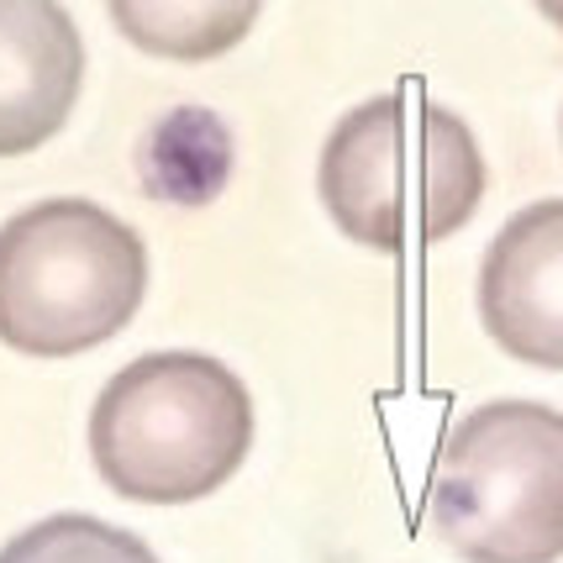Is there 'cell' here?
<instances>
[{"label":"cell","instance_id":"obj_8","mask_svg":"<svg viewBox=\"0 0 563 563\" xmlns=\"http://www.w3.org/2000/svg\"><path fill=\"white\" fill-rule=\"evenodd\" d=\"M264 16L258 0H111V22L132 48L200 64L243 43Z\"/></svg>","mask_w":563,"mask_h":563},{"label":"cell","instance_id":"obj_10","mask_svg":"<svg viewBox=\"0 0 563 563\" xmlns=\"http://www.w3.org/2000/svg\"><path fill=\"white\" fill-rule=\"evenodd\" d=\"M0 563H158V553L126 527L64 511L16 532L0 548Z\"/></svg>","mask_w":563,"mask_h":563},{"label":"cell","instance_id":"obj_3","mask_svg":"<svg viewBox=\"0 0 563 563\" xmlns=\"http://www.w3.org/2000/svg\"><path fill=\"white\" fill-rule=\"evenodd\" d=\"M427 516L464 563H559L563 417L542 400H490L453 421Z\"/></svg>","mask_w":563,"mask_h":563},{"label":"cell","instance_id":"obj_6","mask_svg":"<svg viewBox=\"0 0 563 563\" xmlns=\"http://www.w3.org/2000/svg\"><path fill=\"white\" fill-rule=\"evenodd\" d=\"M85 85V43L64 5L0 0V158L58 137Z\"/></svg>","mask_w":563,"mask_h":563},{"label":"cell","instance_id":"obj_5","mask_svg":"<svg viewBox=\"0 0 563 563\" xmlns=\"http://www.w3.org/2000/svg\"><path fill=\"white\" fill-rule=\"evenodd\" d=\"M479 321L500 353L563 368V200H538L495 232L479 269Z\"/></svg>","mask_w":563,"mask_h":563},{"label":"cell","instance_id":"obj_2","mask_svg":"<svg viewBox=\"0 0 563 563\" xmlns=\"http://www.w3.org/2000/svg\"><path fill=\"white\" fill-rule=\"evenodd\" d=\"M147 243L96 200H37L0 221V343L26 358H74L143 311Z\"/></svg>","mask_w":563,"mask_h":563},{"label":"cell","instance_id":"obj_9","mask_svg":"<svg viewBox=\"0 0 563 563\" xmlns=\"http://www.w3.org/2000/svg\"><path fill=\"white\" fill-rule=\"evenodd\" d=\"M421 243H442L464 227L479 200H485V153L474 143L464 117H453L448 106L421 111Z\"/></svg>","mask_w":563,"mask_h":563},{"label":"cell","instance_id":"obj_7","mask_svg":"<svg viewBox=\"0 0 563 563\" xmlns=\"http://www.w3.org/2000/svg\"><path fill=\"white\" fill-rule=\"evenodd\" d=\"M137 185L158 206H211L232 185V126L206 106L164 111L137 143Z\"/></svg>","mask_w":563,"mask_h":563},{"label":"cell","instance_id":"obj_1","mask_svg":"<svg viewBox=\"0 0 563 563\" xmlns=\"http://www.w3.org/2000/svg\"><path fill=\"white\" fill-rule=\"evenodd\" d=\"M253 448V395L211 353H143L90 406L96 474L137 506L217 495Z\"/></svg>","mask_w":563,"mask_h":563},{"label":"cell","instance_id":"obj_4","mask_svg":"<svg viewBox=\"0 0 563 563\" xmlns=\"http://www.w3.org/2000/svg\"><path fill=\"white\" fill-rule=\"evenodd\" d=\"M406 90L353 106L321 147V206L332 227L368 253H406Z\"/></svg>","mask_w":563,"mask_h":563}]
</instances>
